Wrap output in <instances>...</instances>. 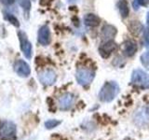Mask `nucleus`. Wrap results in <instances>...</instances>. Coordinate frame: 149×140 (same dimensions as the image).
<instances>
[{"instance_id":"19","label":"nucleus","mask_w":149,"mask_h":140,"mask_svg":"<svg viewBox=\"0 0 149 140\" xmlns=\"http://www.w3.org/2000/svg\"><path fill=\"white\" fill-rule=\"evenodd\" d=\"M61 123L62 121L61 120H47L46 123H45V127L47 129H53L55 127H57L58 125L61 124Z\"/></svg>"},{"instance_id":"15","label":"nucleus","mask_w":149,"mask_h":140,"mask_svg":"<svg viewBox=\"0 0 149 140\" xmlns=\"http://www.w3.org/2000/svg\"><path fill=\"white\" fill-rule=\"evenodd\" d=\"M130 34L134 36H138L142 32H143L144 27L141 22L138 21H132L128 25Z\"/></svg>"},{"instance_id":"10","label":"nucleus","mask_w":149,"mask_h":140,"mask_svg":"<svg viewBox=\"0 0 149 140\" xmlns=\"http://www.w3.org/2000/svg\"><path fill=\"white\" fill-rule=\"evenodd\" d=\"M37 41L42 46L49 45L51 41V35L48 25H43L39 28L38 33H37Z\"/></svg>"},{"instance_id":"5","label":"nucleus","mask_w":149,"mask_h":140,"mask_svg":"<svg viewBox=\"0 0 149 140\" xmlns=\"http://www.w3.org/2000/svg\"><path fill=\"white\" fill-rule=\"evenodd\" d=\"M18 36H19V40H20V47L23 55L25 56V58L31 59L33 53V47L31 42L28 40L26 34L24 32L20 31L18 33Z\"/></svg>"},{"instance_id":"17","label":"nucleus","mask_w":149,"mask_h":140,"mask_svg":"<svg viewBox=\"0 0 149 140\" xmlns=\"http://www.w3.org/2000/svg\"><path fill=\"white\" fill-rule=\"evenodd\" d=\"M4 18H5V20H6V21H8V22H10L13 26H15V27L20 26V22H19V20L13 15V14L8 13V12H5L4 13Z\"/></svg>"},{"instance_id":"7","label":"nucleus","mask_w":149,"mask_h":140,"mask_svg":"<svg viewBox=\"0 0 149 140\" xmlns=\"http://www.w3.org/2000/svg\"><path fill=\"white\" fill-rule=\"evenodd\" d=\"M39 81L46 86L53 85L57 79V75L51 69H45L38 74Z\"/></svg>"},{"instance_id":"9","label":"nucleus","mask_w":149,"mask_h":140,"mask_svg":"<svg viewBox=\"0 0 149 140\" xmlns=\"http://www.w3.org/2000/svg\"><path fill=\"white\" fill-rule=\"evenodd\" d=\"M14 71L17 73L18 76L22 78H27L31 74V69L29 64L23 60H18L13 64Z\"/></svg>"},{"instance_id":"24","label":"nucleus","mask_w":149,"mask_h":140,"mask_svg":"<svg viewBox=\"0 0 149 140\" xmlns=\"http://www.w3.org/2000/svg\"><path fill=\"white\" fill-rule=\"evenodd\" d=\"M67 2H69V3H74V2H77V1H78V0H66Z\"/></svg>"},{"instance_id":"23","label":"nucleus","mask_w":149,"mask_h":140,"mask_svg":"<svg viewBox=\"0 0 149 140\" xmlns=\"http://www.w3.org/2000/svg\"><path fill=\"white\" fill-rule=\"evenodd\" d=\"M146 22H147V24H148V27H149V12L147 13V18H146Z\"/></svg>"},{"instance_id":"12","label":"nucleus","mask_w":149,"mask_h":140,"mask_svg":"<svg viewBox=\"0 0 149 140\" xmlns=\"http://www.w3.org/2000/svg\"><path fill=\"white\" fill-rule=\"evenodd\" d=\"M121 50L125 56L132 57L137 51V44L133 40H126L121 46Z\"/></svg>"},{"instance_id":"11","label":"nucleus","mask_w":149,"mask_h":140,"mask_svg":"<svg viewBox=\"0 0 149 140\" xmlns=\"http://www.w3.org/2000/svg\"><path fill=\"white\" fill-rule=\"evenodd\" d=\"M74 99V96L70 92H66V93H64V94H63L58 100V105H59L60 109H62V110L69 109L73 105Z\"/></svg>"},{"instance_id":"16","label":"nucleus","mask_w":149,"mask_h":140,"mask_svg":"<svg viewBox=\"0 0 149 140\" xmlns=\"http://www.w3.org/2000/svg\"><path fill=\"white\" fill-rule=\"evenodd\" d=\"M118 8L122 18H127L130 14V8L127 0H119L118 2Z\"/></svg>"},{"instance_id":"22","label":"nucleus","mask_w":149,"mask_h":140,"mask_svg":"<svg viewBox=\"0 0 149 140\" xmlns=\"http://www.w3.org/2000/svg\"><path fill=\"white\" fill-rule=\"evenodd\" d=\"M0 2L4 5H6V6H10V5H12L15 2V0H0Z\"/></svg>"},{"instance_id":"8","label":"nucleus","mask_w":149,"mask_h":140,"mask_svg":"<svg viewBox=\"0 0 149 140\" xmlns=\"http://www.w3.org/2000/svg\"><path fill=\"white\" fill-rule=\"evenodd\" d=\"M116 49V44L112 39V40H107L102 42L99 46V48H98V50H99V53L102 58L107 59L112 54V52H114V50Z\"/></svg>"},{"instance_id":"4","label":"nucleus","mask_w":149,"mask_h":140,"mask_svg":"<svg viewBox=\"0 0 149 140\" xmlns=\"http://www.w3.org/2000/svg\"><path fill=\"white\" fill-rule=\"evenodd\" d=\"M133 121L138 127L146 128L149 126V108L146 106L140 107L133 115Z\"/></svg>"},{"instance_id":"21","label":"nucleus","mask_w":149,"mask_h":140,"mask_svg":"<svg viewBox=\"0 0 149 140\" xmlns=\"http://www.w3.org/2000/svg\"><path fill=\"white\" fill-rule=\"evenodd\" d=\"M21 7L23 8L25 12H28L31 9V1L30 0H19Z\"/></svg>"},{"instance_id":"18","label":"nucleus","mask_w":149,"mask_h":140,"mask_svg":"<svg viewBox=\"0 0 149 140\" xmlns=\"http://www.w3.org/2000/svg\"><path fill=\"white\" fill-rule=\"evenodd\" d=\"M141 63L143 64V66L149 70V51H146V52H143L142 55H141Z\"/></svg>"},{"instance_id":"2","label":"nucleus","mask_w":149,"mask_h":140,"mask_svg":"<svg viewBox=\"0 0 149 140\" xmlns=\"http://www.w3.org/2000/svg\"><path fill=\"white\" fill-rule=\"evenodd\" d=\"M130 83L140 89H149V75L142 69H135L132 74Z\"/></svg>"},{"instance_id":"3","label":"nucleus","mask_w":149,"mask_h":140,"mask_svg":"<svg viewBox=\"0 0 149 140\" xmlns=\"http://www.w3.org/2000/svg\"><path fill=\"white\" fill-rule=\"evenodd\" d=\"M95 78L94 70L88 67H79L76 72V78L81 86H88Z\"/></svg>"},{"instance_id":"1","label":"nucleus","mask_w":149,"mask_h":140,"mask_svg":"<svg viewBox=\"0 0 149 140\" xmlns=\"http://www.w3.org/2000/svg\"><path fill=\"white\" fill-rule=\"evenodd\" d=\"M119 92V86L116 81H107L101 88L99 99L102 102L109 103L113 101Z\"/></svg>"},{"instance_id":"6","label":"nucleus","mask_w":149,"mask_h":140,"mask_svg":"<svg viewBox=\"0 0 149 140\" xmlns=\"http://www.w3.org/2000/svg\"><path fill=\"white\" fill-rule=\"evenodd\" d=\"M16 125L12 121H3L0 124V138L10 139L16 134Z\"/></svg>"},{"instance_id":"20","label":"nucleus","mask_w":149,"mask_h":140,"mask_svg":"<svg viewBox=\"0 0 149 140\" xmlns=\"http://www.w3.org/2000/svg\"><path fill=\"white\" fill-rule=\"evenodd\" d=\"M148 5H149V0H134L133 1L134 9H138L140 6L148 7Z\"/></svg>"},{"instance_id":"13","label":"nucleus","mask_w":149,"mask_h":140,"mask_svg":"<svg viewBox=\"0 0 149 140\" xmlns=\"http://www.w3.org/2000/svg\"><path fill=\"white\" fill-rule=\"evenodd\" d=\"M116 33H118V30L114 25L111 24H104V27L102 28V34L101 36L102 38L104 41L107 40H112L116 36Z\"/></svg>"},{"instance_id":"14","label":"nucleus","mask_w":149,"mask_h":140,"mask_svg":"<svg viewBox=\"0 0 149 140\" xmlns=\"http://www.w3.org/2000/svg\"><path fill=\"white\" fill-rule=\"evenodd\" d=\"M84 24L88 27H97L101 23V19L94 13H88L83 18Z\"/></svg>"}]
</instances>
